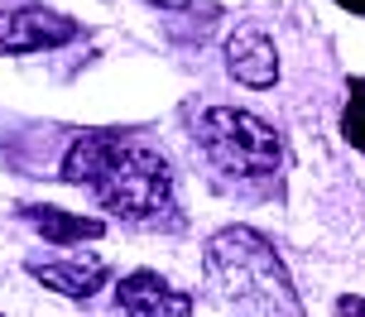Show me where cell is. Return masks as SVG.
<instances>
[{
	"label": "cell",
	"instance_id": "cell-1",
	"mask_svg": "<svg viewBox=\"0 0 365 317\" xmlns=\"http://www.w3.org/2000/svg\"><path fill=\"white\" fill-rule=\"evenodd\" d=\"M63 178L87 187L120 222H159L173 212V168L120 135H82L63 159Z\"/></svg>",
	"mask_w": 365,
	"mask_h": 317
},
{
	"label": "cell",
	"instance_id": "cell-2",
	"mask_svg": "<svg viewBox=\"0 0 365 317\" xmlns=\"http://www.w3.org/2000/svg\"><path fill=\"white\" fill-rule=\"evenodd\" d=\"M202 269H207V284L236 313H269V317L303 313L289 264L279 260V250L255 226H221L202 250Z\"/></svg>",
	"mask_w": 365,
	"mask_h": 317
},
{
	"label": "cell",
	"instance_id": "cell-3",
	"mask_svg": "<svg viewBox=\"0 0 365 317\" xmlns=\"http://www.w3.org/2000/svg\"><path fill=\"white\" fill-rule=\"evenodd\" d=\"M197 150L207 154V164L221 168L226 178H269L279 159H284V140L274 135L269 120H259L236 106H207L197 120Z\"/></svg>",
	"mask_w": 365,
	"mask_h": 317
},
{
	"label": "cell",
	"instance_id": "cell-4",
	"mask_svg": "<svg viewBox=\"0 0 365 317\" xmlns=\"http://www.w3.org/2000/svg\"><path fill=\"white\" fill-rule=\"evenodd\" d=\"M73 34H77V24H73V19H63V15H53V10H38V5L0 10V58L63 48Z\"/></svg>",
	"mask_w": 365,
	"mask_h": 317
},
{
	"label": "cell",
	"instance_id": "cell-5",
	"mask_svg": "<svg viewBox=\"0 0 365 317\" xmlns=\"http://www.w3.org/2000/svg\"><path fill=\"white\" fill-rule=\"evenodd\" d=\"M226 73L236 77L240 87H255V92L274 87L279 82V53H274L269 34L255 29V24H236L231 38H226Z\"/></svg>",
	"mask_w": 365,
	"mask_h": 317
},
{
	"label": "cell",
	"instance_id": "cell-6",
	"mask_svg": "<svg viewBox=\"0 0 365 317\" xmlns=\"http://www.w3.org/2000/svg\"><path fill=\"white\" fill-rule=\"evenodd\" d=\"M115 303L120 313H140V317H178V313H192V298L178 293L164 274L154 269H135L125 279L115 284Z\"/></svg>",
	"mask_w": 365,
	"mask_h": 317
},
{
	"label": "cell",
	"instance_id": "cell-7",
	"mask_svg": "<svg viewBox=\"0 0 365 317\" xmlns=\"http://www.w3.org/2000/svg\"><path fill=\"white\" fill-rule=\"evenodd\" d=\"M29 279L43 284L48 293H63V298L82 303V298H91V293L110 279V269H106L101 255H77V260H58V264L34 260V264H29Z\"/></svg>",
	"mask_w": 365,
	"mask_h": 317
},
{
	"label": "cell",
	"instance_id": "cell-8",
	"mask_svg": "<svg viewBox=\"0 0 365 317\" xmlns=\"http://www.w3.org/2000/svg\"><path fill=\"white\" fill-rule=\"evenodd\" d=\"M24 222L34 226L38 236L48 245H87V241H101L106 236V222L101 217H73V212H58V207H24Z\"/></svg>",
	"mask_w": 365,
	"mask_h": 317
},
{
	"label": "cell",
	"instance_id": "cell-9",
	"mask_svg": "<svg viewBox=\"0 0 365 317\" xmlns=\"http://www.w3.org/2000/svg\"><path fill=\"white\" fill-rule=\"evenodd\" d=\"M336 313H365V298H336Z\"/></svg>",
	"mask_w": 365,
	"mask_h": 317
},
{
	"label": "cell",
	"instance_id": "cell-10",
	"mask_svg": "<svg viewBox=\"0 0 365 317\" xmlns=\"http://www.w3.org/2000/svg\"><path fill=\"white\" fill-rule=\"evenodd\" d=\"M149 5H164V10H173V5H187V0H149Z\"/></svg>",
	"mask_w": 365,
	"mask_h": 317
}]
</instances>
